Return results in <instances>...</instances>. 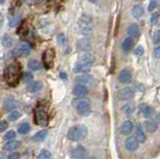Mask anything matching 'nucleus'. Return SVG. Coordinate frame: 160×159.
I'll return each mask as SVG.
<instances>
[{
  "label": "nucleus",
  "instance_id": "31",
  "mask_svg": "<svg viewBox=\"0 0 160 159\" xmlns=\"http://www.w3.org/2000/svg\"><path fill=\"white\" fill-rule=\"evenodd\" d=\"M19 21H20V16L19 15H15L12 16V17L11 18V20H9V26L11 27H15L16 25H17L19 23Z\"/></svg>",
  "mask_w": 160,
  "mask_h": 159
},
{
  "label": "nucleus",
  "instance_id": "27",
  "mask_svg": "<svg viewBox=\"0 0 160 159\" xmlns=\"http://www.w3.org/2000/svg\"><path fill=\"white\" fill-rule=\"evenodd\" d=\"M46 136H47V130H41V131H39L36 135H34L33 141L34 142H42L46 138Z\"/></svg>",
  "mask_w": 160,
  "mask_h": 159
},
{
  "label": "nucleus",
  "instance_id": "28",
  "mask_svg": "<svg viewBox=\"0 0 160 159\" xmlns=\"http://www.w3.org/2000/svg\"><path fill=\"white\" fill-rule=\"evenodd\" d=\"M29 131H30V126H29V124H27V123L21 124L20 127L18 128V132L20 133V134H27Z\"/></svg>",
  "mask_w": 160,
  "mask_h": 159
},
{
  "label": "nucleus",
  "instance_id": "46",
  "mask_svg": "<svg viewBox=\"0 0 160 159\" xmlns=\"http://www.w3.org/2000/svg\"><path fill=\"white\" fill-rule=\"evenodd\" d=\"M88 1H89V2H96L97 0H88Z\"/></svg>",
  "mask_w": 160,
  "mask_h": 159
},
{
  "label": "nucleus",
  "instance_id": "47",
  "mask_svg": "<svg viewBox=\"0 0 160 159\" xmlns=\"http://www.w3.org/2000/svg\"><path fill=\"white\" fill-rule=\"evenodd\" d=\"M36 2H40V1H42V0H34Z\"/></svg>",
  "mask_w": 160,
  "mask_h": 159
},
{
  "label": "nucleus",
  "instance_id": "12",
  "mask_svg": "<svg viewBox=\"0 0 160 159\" xmlns=\"http://www.w3.org/2000/svg\"><path fill=\"white\" fill-rule=\"evenodd\" d=\"M85 154H86V151L82 146H77V147L73 148L71 152H70V156L74 159H79V158L84 157Z\"/></svg>",
  "mask_w": 160,
  "mask_h": 159
},
{
  "label": "nucleus",
  "instance_id": "48",
  "mask_svg": "<svg viewBox=\"0 0 160 159\" xmlns=\"http://www.w3.org/2000/svg\"><path fill=\"white\" fill-rule=\"evenodd\" d=\"M3 1H4V0H0V3H2Z\"/></svg>",
  "mask_w": 160,
  "mask_h": 159
},
{
  "label": "nucleus",
  "instance_id": "29",
  "mask_svg": "<svg viewBox=\"0 0 160 159\" xmlns=\"http://www.w3.org/2000/svg\"><path fill=\"white\" fill-rule=\"evenodd\" d=\"M1 43L3 47H5V48H8V47H12V41L11 39V37L8 36V34H4L1 40Z\"/></svg>",
  "mask_w": 160,
  "mask_h": 159
},
{
  "label": "nucleus",
  "instance_id": "18",
  "mask_svg": "<svg viewBox=\"0 0 160 159\" xmlns=\"http://www.w3.org/2000/svg\"><path fill=\"white\" fill-rule=\"evenodd\" d=\"M31 51V47L30 45L28 43H22L20 44V46L18 47V52L19 54H21V55H23V56H26L28 55V54L30 53Z\"/></svg>",
  "mask_w": 160,
  "mask_h": 159
},
{
  "label": "nucleus",
  "instance_id": "32",
  "mask_svg": "<svg viewBox=\"0 0 160 159\" xmlns=\"http://www.w3.org/2000/svg\"><path fill=\"white\" fill-rule=\"evenodd\" d=\"M122 110L124 111L125 114H131L134 111V108H133L132 105H131V104H126L125 106H123Z\"/></svg>",
  "mask_w": 160,
  "mask_h": 159
},
{
  "label": "nucleus",
  "instance_id": "37",
  "mask_svg": "<svg viewBox=\"0 0 160 159\" xmlns=\"http://www.w3.org/2000/svg\"><path fill=\"white\" fill-rule=\"evenodd\" d=\"M8 128V123L6 122V121H2V122H0V132L5 131Z\"/></svg>",
  "mask_w": 160,
  "mask_h": 159
},
{
  "label": "nucleus",
  "instance_id": "5",
  "mask_svg": "<svg viewBox=\"0 0 160 159\" xmlns=\"http://www.w3.org/2000/svg\"><path fill=\"white\" fill-rule=\"evenodd\" d=\"M92 18L88 15H83L79 20V30L82 34H89L92 31Z\"/></svg>",
  "mask_w": 160,
  "mask_h": 159
},
{
  "label": "nucleus",
  "instance_id": "30",
  "mask_svg": "<svg viewBox=\"0 0 160 159\" xmlns=\"http://www.w3.org/2000/svg\"><path fill=\"white\" fill-rule=\"evenodd\" d=\"M51 157H52V155H51V153L49 151H48V150H42L37 159H51Z\"/></svg>",
  "mask_w": 160,
  "mask_h": 159
},
{
  "label": "nucleus",
  "instance_id": "4",
  "mask_svg": "<svg viewBox=\"0 0 160 159\" xmlns=\"http://www.w3.org/2000/svg\"><path fill=\"white\" fill-rule=\"evenodd\" d=\"M75 108L80 116L86 117L92 112V103L88 98H80L75 102Z\"/></svg>",
  "mask_w": 160,
  "mask_h": 159
},
{
  "label": "nucleus",
  "instance_id": "16",
  "mask_svg": "<svg viewBox=\"0 0 160 159\" xmlns=\"http://www.w3.org/2000/svg\"><path fill=\"white\" fill-rule=\"evenodd\" d=\"M134 47V41L133 39H131V37H126L123 43H122V49H123V51L125 52H129L131 50L133 49Z\"/></svg>",
  "mask_w": 160,
  "mask_h": 159
},
{
  "label": "nucleus",
  "instance_id": "21",
  "mask_svg": "<svg viewBox=\"0 0 160 159\" xmlns=\"http://www.w3.org/2000/svg\"><path fill=\"white\" fill-rule=\"evenodd\" d=\"M43 87V83L41 81H34L31 82V83L27 87V91L30 92V93H36V92L40 91L41 88Z\"/></svg>",
  "mask_w": 160,
  "mask_h": 159
},
{
  "label": "nucleus",
  "instance_id": "35",
  "mask_svg": "<svg viewBox=\"0 0 160 159\" xmlns=\"http://www.w3.org/2000/svg\"><path fill=\"white\" fill-rule=\"evenodd\" d=\"M151 24L152 25H156L158 23V20H159V14L158 12H154V14H152L151 16Z\"/></svg>",
  "mask_w": 160,
  "mask_h": 159
},
{
  "label": "nucleus",
  "instance_id": "45",
  "mask_svg": "<svg viewBox=\"0 0 160 159\" xmlns=\"http://www.w3.org/2000/svg\"><path fill=\"white\" fill-rule=\"evenodd\" d=\"M1 21H2V15L0 14V23H1Z\"/></svg>",
  "mask_w": 160,
  "mask_h": 159
},
{
  "label": "nucleus",
  "instance_id": "15",
  "mask_svg": "<svg viewBox=\"0 0 160 159\" xmlns=\"http://www.w3.org/2000/svg\"><path fill=\"white\" fill-rule=\"evenodd\" d=\"M133 124L130 122V121H126L121 125L120 127V131L123 135H129L133 130Z\"/></svg>",
  "mask_w": 160,
  "mask_h": 159
},
{
  "label": "nucleus",
  "instance_id": "49",
  "mask_svg": "<svg viewBox=\"0 0 160 159\" xmlns=\"http://www.w3.org/2000/svg\"><path fill=\"white\" fill-rule=\"evenodd\" d=\"M136 1H142V0H136Z\"/></svg>",
  "mask_w": 160,
  "mask_h": 159
},
{
  "label": "nucleus",
  "instance_id": "42",
  "mask_svg": "<svg viewBox=\"0 0 160 159\" xmlns=\"http://www.w3.org/2000/svg\"><path fill=\"white\" fill-rule=\"evenodd\" d=\"M58 43H60V45L65 44V36L63 34H59L58 36Z\"/></svg>",
  "mask_w": 160,
  "mask_h": 159
},
{
  "label": "nucleus",
  "instance_id": "40",
  "mask_svg": "<svg viewBox=\"0 0 160 159\" xmlns=\"http://www.w3.org/2000/svg\"><path fill=\"white\" fill-rule=\"evenodd\" d=\"M159 39H160V31L157 30L155 32V34H154V43H155V45H158V44H159Z\"/></svg>",
  "mask_w": 160,
  "mask_h": 159
},
{
  "label": "nucleus",
  "instance_id": "36",
  "mask_svg": "<svg viewBox=\"0 0 160 159\" xmlns=\"http://www.w3.org/2000/svg\"><path fill=\"white\" fill-rule=\"evenodd\" d=\"M16 137V133L12 131V130H11V131H8L6 134L4 135V138L6 139V141H12V139H14Z\"/></svg>",
  "mask_w": 160,
  "mask_h": 159
},
{
  "label": "nucleus",
  "instance_id": "10",
  "mask_svg": "<svg viewBox=\"0 0 160 159\" xmlns=\"http://www.w3.org/2000/svg\"><path fill=\"white\" fill-rule=\"evenodd\" d=\"M88 87L84 84H81V83L75 85L74 88H73V95H74L75 97H78V98L85 97L86 95H88Z\"/></svg>",
  "mask_w": 160,
  "mask_h": 159
},
{
  "label": "nucleus",
  "instance_id": "6",
  "mask_svg": "<svg viewBox=\"0 0 160 159\" xmlns=\"http://www.w3.org/2000/svg\"><path fill=\"white\" fill-rule=\"evenodd\" d=\"M117 97H118V99L121 101H129L134 97V92L131 87H126L124 88H121V90L118 92Z\"/></svg>",
  "mask_w": 160,
  "mask_h": 159
},
{
  "label": "nucleus",
  "instance_id": "41",
  "mask_svg": "<svg viewBox=\"0 0 160 159\" xmlns=\"http://www.w3.org/2000/svg\"><path fill=\"white\" fill-rule=\"evenodd\" d=\"M19 153H17V152H14V153H11L8 155V159H19Z\"/></svg>",
  "mask_w": 160,
  "mask_h": 159
},
{
  "label": "nucleus",
  "instance_id": "9",
  "mask_svg": "<svg viewBox=\"0 0 160 159\" xmlns=\"http://www.w3.org/2000/svg\"><path fill=\"white\" fill-rule=\"evenodd\" d=\"M125 148L129 152H135L138 149V141L135 136H129L125 142Z\"/></svg>",
  "mask_w": 160,
  "mask_h": 159
},
{
  "label": "nucleus",
  "instance_id": "20",
  "mask_svg": "<svg viewBox=\"0 0 160 159\" xmlns=\"http://www.w3.org/2000/svg\"><path fill=\"white\" fill-rule=\"evenodd\" d=\"M20 147V142H17V141H8L6 144L4 145V147L3 149L6 151H12V150H16V149H18Z\"/></svg>",
  "mask_w": 160,
  "mask_h": 159
},
{
  "label": "nucleus",
  "instance_id": "50",
  "mask_svg": "<svg viewBox=\"0 0 160 159\" xmlns=\"http://www.w3.org/2000/svg\"><path fill=\"white\" fill-rule=\"evenodd\" d=\"M0 159H1V158H0Z\"/></svg>",
  "mask_w": 160,
  "mask_h": 159
},
{
  "label": "nucleus",
  "instance_id": "2",
  "mask_svg": "<svg viewBox=\"0 0 160 159\" xmlns=\"http://www.w3.org/2000/svg\"><path fill=\"white\" fill-rule=\"evenodd\" d=\"M92 63H94V59L88 53H84L78 58L77 62L75 63L74 72L75 73H88L89 70L92 69Z\"/></svg>",
  "mask_w": 160,
  "mask_h": 159
},
{
  "label": "nucleus",
  "instance_id": "11",
  "mask_svg": "<svg viewBox=\"0 0 160 159\" xmlns=\"http://www.w3.org/2000/svg\"><path fill=\"white\" fill-rule=\"evenodd\" d=\"M119 80L120 82L124 84H128L132 81V73L130 72V70L128 69H124L122 70L119 74Z\"/></svg>",
  "mask_w": 160,
  "mask_h": 159
},
{
  "label": "nucleus",
  "instance_id": "14",
  "mask_svg": "<svg viewBox=\"0 0 160 159\" xmlns=\"http://www.w3.org/2000/svg\"><path fill=\"white\" fill-rule=\"evenodd\" d=\"M4 109L8 112H11L12 110H14L16 107L18 106V102L16 101L12 97H8L4 100Z\"/></svg>",
  "mask_w": 160,
  "mask_h": 159
},
{
  "label": "nucleus",
  "instance_id": "26",
  "mask_svg": "<svg viewBox=\"0 0 160 159\" xmlns=\"http://www.w3.org/2000/svg\"><path fill=\"white\" fill-rule=\"evenodd\" d=\"M78 47H79V49H80V50H82V51H88V50H89V48H91L88 41L86 40V39H83V40H81V41H79Z\"/></svg>",
  "mask_w": 160,
  "mask_h": 159
},
{
  "label": "nucleus",
  "instance_id": "33",
  "mask_svg": "<svg viewBox=\"0 0 160 159\" xmlns=\"http://www.w3.org/2000/svg\"><path fill=\"white\" fill-rule=\"evenodd\" d=\"M21 116V113H20V111H18V110H12V112L9 113V120L11 121H16L17 119H19Z\"/></svg>",
  "mask_w": 160,
  "mask_h": 159
},
{
  "label": "nucleus",
  "instance_id": "43",
  "mask_svg": "<svg viewBox=\"0 0 160 159\" xmlns=\"http://www.w3.org/2000/svg\"><path fill=\"white\" fill-rule=\"evenodd\" d=\"M154 55H155V57H157V58L160 56V47H159V46H157V47L155 48Z\"/></svg>",
  "mask_w": 160,
  "mask_h": 159
},
{
  "label": "nucleus",
  "instance_id": "24",
  "mask_svg": "<svg viewBox=\"0 0 160 159\" xmlns=\"http://www.w3.org/2000/svg\"><path fill=\"white\" fill-rule=\"evenodd\" d=\"M132 15L134 18L139 19L143 15V8L140 5H134L132 8Z\"/></svg>",
  "mask_w": 160,
  "mask_h": 159
},
{
  "label": "nucleus",
  "instance_id": "39",
  "mask_svg": "<svg viewBox=\"0 0 160 159\" xmlns=\"http://www.w3.org/2000/svg\"><path fill=\"white\" fill-rule=\"evenodd\" d=\"M143 52H145V50H143V48L142 46H138L137 48L135 49V51H134V53H135V55L137 56H140V55H142Z\"/></svg>",
  "mask_w": 160,
  "mask_h": 159
},
{
  "label": "nucleus",
  "instance_id": "38",
  "mask_svg": "<svg viewBox=\"0 0 160 159\" xmlns=\"http://www.w3.org/2000/svg\"><path fill=\"white\" fill-rule=\"evenodd\" d=\"M157 6V1L156 0H151V2H150V4H149V12H153L155 9V7Z\"/></svg>",
  "mask_w": 160,
  "mask_h": 159
},
{
  "label": "nucleus",
  "instance_id": "3",
  "mask_svg": "<svg viewBox=\"0 0 160 159\" xmlns=\"http://www.w3.org/2000/svg\"><path fill=\"white\" fill-rule=\"evenodd\" d=\"M88 135V128L83 125L73 126L68 131V138L72 142H79Z\"/></svg>",
  "mask_w": 160,
  "mask_h": 159
},
{
  "label": "nucleus",
  "instance_id": "34",
  "mask_svg": "<svg viewBox=\"0 0 160 159\" xmlns=\"http://www.w3.org/2000/svg\"><path fill=\"white\" fill-rule=\"evenodd\" d=\"M33 79V74L31 72H25L23 74V80L25 82H31Z\"/></svg>",
  "mask_w": 160,
  "mask_h": 159
},
{
  "label": "nucleus",
  "instance_id": "13",
  "mask_svg": "<svg viewBox=\"0 0 160 159\" xmlns=\"http://www.w3.org/2000/svg\"><path fill=\"white\" fill-rule=\"evenodd\" d=\"M128 36L131 39H137L140 37V28L137 24L133 23L131 24L129 28H128Z\"/></svg>",
  "mask_w": 160,
  "mask_h": 159
},
{
  "label": "nucleus",
  "instance_id": "1",
  "mask_svg": "<svg viewBox=\"0 0 160 159\" xmlns=\"http://www.w3.org/2000/svg\"><path fill=\"white\" fill-rule=\"evenodd\" d=\"M4 79L8 85L16 87L19 83V80H20V68H19V66L16 65V63L9 65L5 69Z\"/></svg>",
  "mask_w": 160,
  "mask_h": 159
},
{
  "label": "nucleus",
  "instance_id": "22",
  "mask_svg": "<svg viewBox=\"0 0 160 159\" xmlns=\"http://www.w3.org/2000/svg\"><path fill=\"white\" fill-rule=\"evenodd\" d=\"M76 80H77L79 83L81 84H84V85H88V84H91L92 82V77L89 75H81V76H78L77 78H76Z\"/></svg>",
  "mask_w": 160,
  "mask_h": 159
},
{
  "label": "nucleus",
  "instance_id": "44",
  "mask_svg": "<svg viewBox=\"0 0 160 159\" xmlns=\"http://www.w3.org/2000/svg\"><path fill=\"white\" fill-rule=\"evenodd\" d=\"M60 77H62V79H67V74L65 72H60Z\"/></svg>",
  "mask_w": 160,
  "mask_h": 159
},
{
  "label": "nucleus",
  "instance_id": "19",
  "mask_svg": "<svg viewBox=\"0 0 160 159\" xmlns=\"http://www.w3.org/2000/svg\"><path fill=\"white\" fill-rule=\"evenodd\" d=\"M136 135H137V141H138L139 142H145L146 139H147V136L145 134V132H143V128L142 126L140 125V124H137L136 125Z\"/></svg>",
  "mask_w": 160,
  "mask_h": 159
},
{
  "label": "nucleus",
  "instance_id": "17",
  "mask_svg": "<svg viewBox=\"0 0 160 159\" xmlns=\"http://www.w3.org/2000/svg\"><path fill=\"white\" fill-rule=\"evenodd\" d=\"M143 126H145V128H146L147 131L150 132V133L155 132L156 130H157V128H158L157 123H156L154 120H148V121H146V122L143 123Z\"/></svg>",
  "mask_w": 160,
  "mask_h": 159
},
{
  "label": "nucleus",
  "instance_id": "23",
  "mask_svg": "<svg viewBox=\"0 0 160 159\" xmlns=\"http://www.w3.org/2000/svg\"><path fill=\"white\" fill-rule=\"evenodd\" d=\"M28 68L30 70H32V71H39L42 68V65L39 60L37 59H30L29 62H28Z\"/></svg>",
  "mask_w": 160,
  "mask_h": 159
},
{
  "label": "nucleus",
  "instance_id": "7",
  "mask_svg": "<svg viewBox=\"0 0 160 159\" xmlns=\"http://www.w3.org/2000/svg\"><path fill=\"white\" fill-rule=\"evenodd\" d=\"M34 122L41 126L46 125L48 123V113L44 109H38L34 113Z\"/></svg>",
  "mask_w": 160,
  "mask_h": 159
},
{
  "label": "nucleus",
  "instance_id": "8",
  "mask_svg": "<svg viewBox=\"0 0 160 159\" xmlns=\"http://www.w3.org/2000/svg\"><path fill=\"white\" fill-rule=\"evenodd\" d=\"M54 57H55V54H54V50L53 49H47L46 51L43 54V62L44 65L47 69L51 68L53 66V60Z\"/></svg>",
  "mask_w": 160,
  "mask_h": 159
},
{
  "label": "nucleus",
  "instance_id": "25",
  "mask_svg": "<svg viewBox=\"0 0 160 159\" xmlns=\"http://www.w3.org/2000/svg\"><path fill=\"white\" fill-rule=\"evenodd\" d=\"M155 109L152 106H146L142 110V116L145 117H151L154 116Z\"/></svg>",
  "mask_w": 160,
  "mask_h": 159
}]
</instances>
